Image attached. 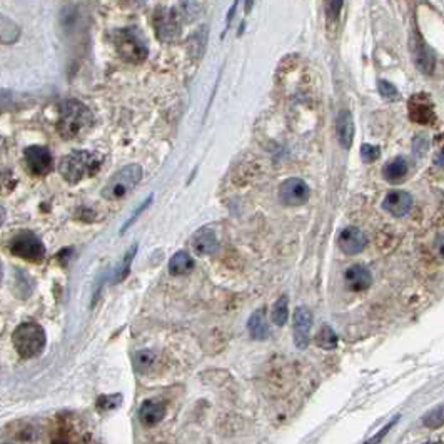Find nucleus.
<instances>
[{"label": "nucleus", "instance_id": "nucleus-1", "mask_svg": "<svg viewBox=\"0 0 444 444\" xmlns=\"http://www.w3.org/2000/svg\"><path fill=\"white\" fill-rule=\"evenodd\" d=\"M94 125V116L86 104L77 99L62 102L59 109L57 130L66 141H77L84 137Z\"/></svg>", "mask_w": 444, "mask_h": 444}, {"label": "nucleus", "instance_id": "nucleus-2", "mask_svg": "<svg viewBox=\"0 0 444 444\" xmlns=\"http://www.w3.org/2000/svg\"><path fill=\"white\" fill-rule=\"evenodd\" d=\"M102 159L99 154L91 151H74L69 155H63L59 162V172L69 184H77L87 177L99 172Z\"/></svg>", "mask_w": 444, "mask_h": 444}, {"label": "nucleus", "instance_id": "nucleus-3", "mask_svg": "<svg viewBox=\"0 0 444 444\" xmlns=\"http://www.w3.org/2000/svg\"><path fill=\"white\" fill-rule=\"evenodd\" d=\"M12 342L20 358L32 359L42 354L45 344H47V334L39 323L27 321L19 324L12 334Z\"/></svg>", "mask_w": 444, "mask_h": 444}, {"label": "nucleus", "instance_id": "nucleus-4", "mask_svg": "<svg viewBox=\"0 0 444 444\" xmlns=\"http://www.w3.org/2000/svg\"><path fill=\"white\" fill-rule=\"evenodd\" d=\"M112 42L116 52L119 57L127 63H142L149 56V49H147L146 40H144L142 33L135 27H124L117 29L112 33Z\"/></svg>", "mask_w": 444, "mask_h": 444}, {"label": "nucleus", "instance_id": "nucleus-5", "mask_svg": "<svg viewBox=\"0 0 444 444\" xmlns=\"http://www.w3.org/2000/svg\"><path fill=\"white\" fill-rule=\"evenodd\" d=\"M141 179L142 167L139 164H129V166L117 171L107 181V184L102 189V197L107 199V201H119V199L125 197L129 192H132L135 185L141 183Z\"/></svg>", "mask_w": 444, "mask_h": 444}, {"label": "nucleus", "instance_id": "nucleus-6", "mask_svg": "<svg viewBox=\"0 0 444 444\" xmlns=\"http://www.w3.org/2000/svg\"><path fill=\"white\" fill-rule=\"evenodd\" d=\"M10 252L29 262H42L45 257V246L33 232L22 231L10 240Z\"/></svg>", "mask_w": 444, "mask_h": 444}, {"label": "nucleus", "instance_id": "nucleus-7", "mask_svg": "<svg viewBox=\"0 0 444 444\" xmlns=\"http://www.w3.org/2000/svg\"><path fill=\"white\" fill-rule=\"evenodd\" d=\"M152 25L160 42H174L181 36L179 14L174 8L158 7L152 15Z\"/></svg>", "mask_w": 444, "mask_h": 444}, {"label": "nucleus", "instance_id": "nucleus-8", "mask_svg": "<svg viewBox=\"0 0 444 444\" xmlns=\"http://www.w3.org/2000/svg\"><path fill=\"white\" fill-rule=\"evenodd\" d=\"M311 197L309 185L299 177H291L279 187V201L287 207L304 206Z\"/></svg>", "mask_w": 444, "mask_h": 444}, {"label": "nucleus", "instance_id": "nucleus-9", "mask_svg": "<svg viewBox=\"0 0 444 444\" xmlns=\"http://www.w3.org/2000/svg\"><path fill=\"white\" fill-rule=\"evenodd\" d=\"M25 166L32 176L45 177L54 171V158L44 146H31L24 152Z\"/></svg>", "mask_w": 444, "mask_h": 444}, {"label": "nucleus", "instance_id": "nucleus-10", "mask_svg": "<svg viewBox=\"0 0 444 444\" xmlns=\"http://www.w3.org/2000/svg\"><path fill=\"white\" fill-rule=\"evenodd\" d=\"M409 117L413 122L421 125H431L436 121L434 104L431 102L428 94H414L409 99Z\"/></svg>", "mask_w": 444, "mask_h": 444}, {"label": "nucleus", "instance_id": "nucleus-11", "mask_svg": "<svg viewBox=\"0 0 444 444\" xmlns=\"http://www.w3.org/2000/svg\"><path fill=\"white\" fill-rule=\"evenodd\" d=\"M311 328H312V314L306 306L298 307L294 312L293 319V334L296 348L306 349L311 341Z\"/></svg>", "mask_w": 444, "mask_h": 444}, {"label": "nucleus", "instance_id": "nucleus-12", "mask_svg": "<svg viewBox=\"0 0 444 444\" xmlns=\"http://www.w3.org/2000/svg\"><path fill=\"white\" fill-rule=\"evenodd\" d=\"M411 50H413V59L416 62L418 69L424 74H433L434 66H436V57H434L433 49L422 40L420 33H414L411 39Z\"/></svg>", "mask_w": 444, "mask_h": 444}, {"label": "nucleus", "instance_id": "nucleus-13", "mask_svg": "<svg viewBox=\"0 0 444 444\" xmlns=\"http://www.w3.org/2000/svg\"><path fill=\"white\" fill-rule=\"evenodd\" d=\"M337 244H339V249L344 254H348V256H356V254L365 251L366 236L359 227H344V229L339 232Z\"/></svg>", "mask_w": 444, "mask_h": 444}, {"label": "nucleus", "instance_id": "nucleus-14", "mask_svg": "<svg viewBox=\"0 0 444 444\" xmlns=\"http://www.w3.org/2000/svg\"><path fill=\"white\" fill-rule=\"evenodd\" d=\"M344 284L348 286L349 291H354V293H362V291L369 289L371 284H373L371 270L362 264L349 266L344 273Z\"/></svg>", "mask_w": 444, "mask_h": 444}, {"label": "nucleus", "instance_id": "nucleus-15", "mask_svg": "<svg viewBox=\"0 0 444 444\" xmlns=\"http://www.w3.org/2000/svg\"><path fill=\"white\" fill-rule=\"evenodd\" d=\"M413 197L406 190H391L383 201V209L395 217H403L411 210Z\"/></svg>", "mask_w": 444, "mask_h": 444}, {"label": "nucleus", "instance_id": "nucleus-16", "mask_svg": "<svg viewBox=\"0 0 444 444\" xmlns=\"http://www.w3.org/2000/svg\"><path fill=\"white\" fill-rule=\"evenodd\" d=\"M166 416V404L158 399L144 401L139 408V421L147 428H154Z\"/></svg>", "mask_w": 444, "mask_h": 444}, {"label": "nucleus", "instance_id": "nucleus-17", "mask_svg": "<svg viewBox=\"0 0 444 444\" xmlns=\"http://www.w3.org/2000/svg\"><path fill=\"white\" fill-rule=\"evenodd\" d=\"M190 244H192V249L199 254V256H213L219 247L217 238H215L214 231L206 229V227L204 229H199L196 234L192 236Z\"/></svg>", "mask_w": 444, "mask_h": 444}, {"label": "nucleus", "instance_id": "nucleus-18", "mask_svg": "<svg viewBox=\"0 0 444 444\" xmlns=\"http://www.w3.org/2000/svg\"><path fill=\"white\" fill-rule=\"evenodd\" d=\"M337 141L342 146V149L349 151L353 147L354 141V119L349 111H341L337 116Z\"/></svg>", "mask_w": 444, "mask_h": 444}, {"label": "nucleus", "instance_id": "nucleus-19", "mask_svg": "<svg viewBox=\"0 0 444 444\" xmlns=\"http://www.w3.org/2000/svg\"><path fill=\"white\" fill-rule=\"evenodd\" d=\"M409 172V166H408V160L404 158H395L392 160L384 166L383 169V177L391 184H401L406 179Z\"/></svg>", "mask_w": 444, "mask_h": 444}, {"label": "nucleus", "instance_id": "nucleus-20", "mask_svg": "<svg viewBox=\"0 0 444 444\" xmlns=\"http://www.w3.org/2000/svg\"><path fill=\"white\" fill-rule=\"evenodd\" d=\"M247 331L251 334L252 339L264 341L269 336V326L266 323V316L262 311L252 312V316L247 321Z\"/></svg>", "mask_w": 444, "mask_h": 444}, {"label": "nucleus", "instance_id": "nucleus-21", "mask_svg": "<svg viewBox=\"0 0 444 444\" xmlns=\"http://www.w3.org/2000/svg\"><path fill=\"white\" fill-rule=\"evenodd\" d=\"M194 269V261L185 251L176 252L169 261V273L172 276H185Z\"/></svg>", "mask_w": 444, "mask_h": 444}, {"label": "nucleus", "instance_id": "nucleus-22", "mask_svg": "<svg viewBox=\"0 0 444 444\" xmlns=\"http://www.w3.org/2000/svg\"><path fill=\"white\" fill-rule=\"evenodd\" d=\"M316 344L319 346L321 349H326V351H334L337 348V336L336 332L332 331L331 326H323L321 328V331L317 332L316 336Z\"/></svg>", "mask_w": 444, "mask_h": 444}, {"label": "nucleus", "instance_id": "nucleus-23", "mask_svg": "<svg viewBox=\"0 0 444 444\" xmlns=\"http://www.w3.org/2000/svg\"><path fill=\"white\" fill-rule=\"evenodd\" d=\"M19 27L7 17L0 15V42L2 44H12L19 39Z\"/></svg>", "mask_w": 444, "mask_h": 444}, {"label": "nucleus", "instance_id": "nucleus-24", "mask_svg": "<svg viewBox=\"0 0 444 444\" xmlns=\"http://www.w3.org/2000/svg\"><path fill=\"white\" fill-rule=\"evenodd\" d=\"M287 312H289V301H287V296H281L273 307V323L279 326V328L284 326L287 321V316H289Z\"/></svg>", "mask_w": 444, "mask_h": 444}, {"label": "nucleus", "instance_id": "nucleus-25", "mask_svg": "<svg viewBox=\"0 0 444 444\" xmlns=\"http://www.w3.org/2000/svg\"><path fill=\"white\" fill-rule=\"evenodd\" d=\"M122 404V395H107V396H100L97 399V409L99 411H114Z\"/></svg>", "mask_w": 444, "mask_h": 444}, {"label": "nucleus", "instance_id": "nucleus-26", "mask_svg": "<svg viewBox=\"0 0 444 444\" xmlns=\"http://www.w3.org/2000/svg\"><path fill=\"white\" fill-rule=\"evenodd\" d=\"M443 420H444L443 406H438L436 409H433V411H429L424 418H422V422H424V426H428V428L431 429H438L443 426Z\"/></svg>", "mask_w": 444, "mask_h": 444}, {"label": "nucleus", "instance_id": "nucleus-27", "mask_svg": "<svg viewBox=\"0 0 444 444\" xmlns=\"http://www.w3.org/2000/svg\"><path fill=\"white\" fill-rule=\"evenodd\" d=\"M378 91L379 94L384 97L386 100H399V91L392 86L391 82H388V80H378Z\"/></svg>", "mask_w": 444, "mask_h": 444}, {"label": "nucleus", "instance_id": "nucleus-28", "mask_svg": "<svg viewBox=\"0 0 444 444\" xmlns=\"http://www.w3.org/2000/svg\"><path fill=\"white\" fill-rule=\"evenodd\" d=\"M154 361H155V356L152 351L144 349V351H139V353L135 354V366H137V369H141V371L149 369V367L154 365Z\"/></svg>", "mask_w": 444, "mask_h": 444}, {"label": "nucleus", "instance_id": "nucleus-29", "mask_svg": "<svg viewBox=\"0 0 444 444\" xmlns=\"http://www.w3.org/2000/svg\"><path fill=\"white\" fill-rule=\"evenodd\" d=\"M342 3H344V0H324L326 15H328L329 20H336L339 17Z\"/></svg>", "mask_w": 444, "mask_h": 444}, {"label": "nucleus", "instance_id": "nucleus-30", "mask_svg": "<svg viewBox=\"0 0 444 444\" xmlns=\"http://www.w3.org/2000/svg\"><path fill=\"white\" fill-rule=\"evenodd\" d=\"M381 155V149L378 146H371V144H362L361 146V158L365 162L371 164L374 160H378Z\"/></svg>", "mask_w": 444, "mask_h": 444}, {"label": "nucleus", "instance_id": "nucleus-31", "mask_svg": "<svg viewBox=\"0 0 444 444\" xmlns=\"http://www.w3.org/2000/svg\"><path fill=\"white\" fill-rule=\"evenodd\" d=\"M17 99L12 92L8 91H0V112H8L12 109H15Z\"/></svg>", "mask_w": 444, "mask_h": 444}, {"label": "nucleus", "instance_id": "nucleus-32", "mask_svg": "<svg viewBox=\"0 0 444 444\" xmlns=\"http://www.w3.org/2000/svg\"><path fill=\"white\" fill-rule=\"evenodd\" d=\"M134 254H135V247L130 249V252L127 254V256L124 257V262H122V266H121V269H119V276H117L116 282H119V281H122V279H124V277H127V274H129V268H130V262H132Z\"/></svg>", "mask_w": 444, "mask_h": 444}, {"label": "nucleus", "instance_id": "nucleus-33", "mask_svg": "<svg viewBox=\"0 0 444 444\" xmlns=\"http://www.w3.org/2000/svg\"><path fill=\"white\" fill-rule=\"evenodd\" d=\"M146 2L147 0H119V3L122 7L130 8V10H137V8L146 6Z\"/></svg>", "mask_w": 444, "mask_h": 444}, {"label": "nucleus", "instance_id": "nucleus-34", "mask_svg": "<svg viewBox=\"0 0 444 444\" xmlns=\"http://www.w3.org/2000/svg\"><path fill=\"white\" fill-rule=\"evenodd\" d=\"M151 201H152V196H151V197H147V199H146V202H144V204H141V207H139V209H137V210H135V213H134L132 215H130L129 222H127V224H125V226H124V227H122V231H125V229H127V227H129V226H130V224H132V222L135 221V219H137V215H141V213H142V210H146V209H147V206H149V204H151Z\"/></svg>", "mask_w": 444, "mask_h": 444}, {"label": "nucleus", "instance_id": "nucleus-35", "mask_svg": "<svg viewBox=\"0 0 444 444\" xmlns=\"http://www.w3.org/2000/svg\"><path fill=\"white\" fill-rule=\"evenodd\" d=\"M395 422H396V421L389 422V424L386 426V428H384L383 431H381V434H378V436H376V438H373V439H371V443H376V441H379V439H383V436H384V434H386V433H388V431L392 428V424H395Z\"/></svg>", "mask_w": 444, "mask_h": 444}, {"label": "nucleus", "instance_id": "nucleus-36", "mask_svg": "<svg viewBox=\"0 0 444 444\" xmlns=\"http://www.w3.org/2000/svg\"><path fill=\"white\" fill-rule=\"evenodd\" d=\"M6 219H7V210H6V207L0 204V227L3 226V222H6Z\"/></svg>", "mask_w": 444, "mask_h": 444}, {"label": "nucleus", "instance_id": "nucleus-37", "mask_svg": "<svg viewBox=\"0 0 444 444\" xmlns=\"http://www.w3.org/2000/svg\"><path fill=\"white\" fill-rule=\"evenodd\" d=\"M254 2H256V0H244V12H246V14L252 10Z\"/></svg>", "mask_w": 444, "mask_h": 444}, {"label": "nucleus", "instance_id": "nucleus-38", "mask_svg": "<svg viewBox=\"0 0 444 444\" xmlns=\"http://www.w3.org/2000/svg\"><path fill=\"white\" fill-rule=\"evenodd\" d=\"M0 281H2V262H0Z\"/></svg>", "mask_w": 444, "mask_h": 444}, {"label": "nucleus", "instance_id": "nucleus-39", "mask_svg": "<svg viewBox=\"0 0 444 444\" xmlns=\"http://www.w3.org/2000/svg\"><path fill=\"white\" fill-rule=\"evenodd\" d=\"M0 147H2V137H0Z\"/></svg>", "mask_w": 444, "mask_h": 444}]
</instances>
